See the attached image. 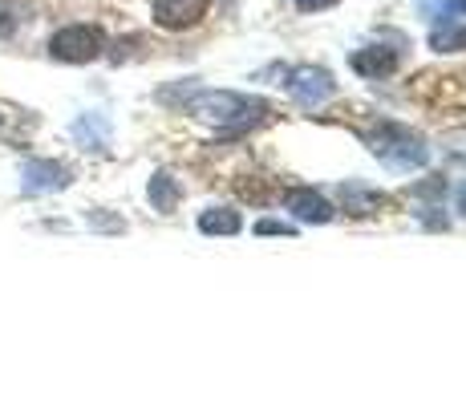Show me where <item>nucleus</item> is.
Masks as SVG:
<instances>
[{
	"instance_id": "7",
	"label": "nucleus",
	"mask_w": 466,
	"mask_h": 405,
	"mask_svg": "<svg viewBox=\"0 0 466 405\" xmlns=\"http://www.w3.org/2000/svg\"><path fill=\"white\" fill-rule=\"evenodd\" d=\"M284 207H289V215L297 223H309V228H325V223L337 219V207L325 199V195L317 191H292L289 199H284Z\"/></svg>"
},
{
	"instance_id": "10",
	"label": "nucleus",
	"mask_w": 466,
	"mask_h": 405,
	"mask_svg": "<svg viewBox=\"0 0 466 405\" xmlns=\"http://www.w3.org/2000/svg\"><path fill=\"white\" fill-rule=\"evenodd\" d=\"M199 231L203 236H239L244 231V215L231 207H208L199 215Z\"/></svg>"
},
{
	"instance_id": "5",
	"label": "nucleus",
	"mask_w": 466,
	"mask_h": 405,
	"mask_svg": "<svg viewBox=\"0 0 466 405\" xmlns=\"http://www.w3.org/2000/svg\"><path fill=\"white\" fill-rule=\"evenodd\" d=\"M69 183H74V170L53 158H33V162H25V170H21L25 195H53V191H66Z\"/></svg>"
},
{
	"instance_id": "8",
	"label": "nucleus",
	"mask_w": 466,
	"mask_h": 405,
	"mask_svg": "<svg viewBox=\"0 0 466 405\" xmlns=\"http://www.w3.org/2000/svg\"><path fill=\"white\" fill-rule=\"evenodd\" d=\"M398 49H385V45H370V49H357L353 53V69L361 77H385L398 69Z\"/></svg>"
},
{
	"instance_id": "13",
	"label": "nucleus",
	"mask_w": 466,
	"mask_h": 405,
	"mask_svg": "<svg viewBox=\"0 0 466 405\" xmlns=\"http://www.w3.org/2000/svg\"><path fill=\"white\" fill-rule=\"evenodd\" d=\"M430 49L434 53H462L466 49V25L442 21L434 33H430Z\"/></svg>"
},
{
	"instance_id": "17",
	"label": "nucleus",
	"mask_w": 466,
	"mask_h": 405,
	"mask_svg": "<svg viewBox=\"0 0 466 405\" xmlns=\"http://www.w3.org/2000/svg\"><path fill=\"white\" fill-rule=\"evenodd\" d=\"M414 195H426V199H434V195H438V199H442V195H446V178H430V183H418Z\"/></svg>"
},
{
	"instance_id": "9",
	"label": "nucleus",
	"mask_w": 466,
	"mask_h": 405,
	"mask_svg": "<svg viewBox=\"0 0 466 405\" xmlns=\"http://www.w3.org/2000/svg\"><path fill=\"white\" fill-rule=\"evenodd\" d=\"M147 195H150V207H155V211L170 215L178 207V199H183V187H178V178L170 175V170H155V175H150Z\"/></svg>"
},
{
	"instance_id": "14",
	"label": "nucleus",
	"mask_w": 466,
	"mask_h": 405,
	"mask_svg": "<svg viewBox=\"0 0 466 405\" xmlns=\"http://www.w3.org/2000/svg\"><path fill=\"white\" fill-rule=\"evenodd\" d=\"M418 13L426 21H451V16H466V0H418Z\"/></svg>"
},
{
	"instance_id": "2",
	"label": "nucleus",
	"mask_w": 466,
	"mask_h": 405,
	"mask_svg": "<svg viewBox=\"0 0 466 405\" xmlns=\"http://www.w3.org/2000/svg\"><path fill=\"white\" fill-rule=\"evenodd\" d=\"M365 142H370V150L390 170H422L426 162H430V147L418 138V134H410L406 126L385 122L373 134H365Z\"/></svg>"
},
{
	"instance_id": "19",
	"label": "nucleus",
	"mask_w": 466,
	"mask_h": 405,
	"mask_svg": "<svg viewBox=\"0 0 466 405\" xmlns=\"http://www.w3.org/2000/svg\"><path fill=\"white\" fill-rule=\"evenodd\" d=\"M340 5V0H297V8H304V13H320V8H333Z\"/></svg>"
},
{
	"instance_id": "12",
	"label": "nucleus",
	"mask_w": 466,
	"mask_h": 405,
	"mask_svg": "<svg viewBox=\"0 0 466 405\" xmlns=\"http://www.w3.org/2000/svg\"><path fill=\"white\" fill-rule=\"evenodd\" d=\"M340 203H345L349 215H373L378 207H385V195L370 191V187H361V183H345L340 187Z\"/></svg>"
},
{
	"instance_id": "1",
	"label": "nucleus",
	"mask_w": 466,
	"mask_h": 405,
	"mask_svg": "<svg viewBox=\"0 0 466 405\" xmlns=\"http://www.w3.org/2000/svg\"><path fill=\"white\" fill-rule=\"evenodd\" d=\"M183 110L199 122H211V126H252V122H264L268 114V102L264 97H248V94H231V89H191L183 94Z\"/></svg>"
},
{
	"instance_id": "6",
	"label": "nucleus",
	"mask_w": 466,
	"mask_h": 405,
	"mask_svg": "<svg viewBox=\"0 0 466 405\" xmlns=\"http://www.w3.org/2000/svg\"><path fill=\"white\" fill-rule=\"evenodd\" d=\"M211 0H155V25L170 33L195 29V25L208 16Z\"/></svg>"
},
{
	"instance_id": "4",
	"label": "nucleus",
	"mask_w": 466,
	"mask_h": 405,
	"mask_svg": "<svg viewBox=\"0 0 466 405\" xmlns=\"http://www.w3.org/2000/svg\"><path fill=\"white\" fill-rule=\"evenodd\" d=\"M289 97L300 106V110H320V106L329 102V97L337 94V81L329 69H320V66H300V69H292L289 74Z\"/></svg>"
},
{
	"instance_id": "16",
	"label": "nucleus",
	"mask_w": 466,
	"mask_h": 405,
	"mask_svg": "<svg viewBox=\"0 0 466 405\" xmlns=\"http://www.w3.org/2000/svg\"><path fill=\"white\" fill-rule=\"evenodd\" d=\"M89 223H94L97 231H122V228H127L122 219H114V215H102V211H89Z\"/></svg>"
},
{
	"instance_id": "11",
	"label": "nucleus",
	"mask_w": 466,
	"mask_h": 405,
	"mask_svg": "<svg viewBox=\"0 0 466 405\" xmlns=\"http://www.w3.org/2000/svg\"><path fill=\"white\" fill-rule=\"evenodd\" d=\"M74 138L82 142L86 150H106L110 147V122L102 114H86V118L74 122Z\"/></svg>"
},
{
	"instance_id": "15",
	"label": "nucleus",
	"mask_w": 466,
	"mask_h": 405,
	"mask_svg": "<svg viewBox=\"0 0 466 405\" xmlns=\"http://www.w3.org/2000/svg\"><path fill=\"white\" fill-rule=\"evenodd\" d=\"M292 223H280V219H259L256 223V236H292Z\"/></svg>"
},
{
	"instance_id": "20",
	"label": "nucleus",
	"mask_w": 466,
	"mask_h": 405,
	"mask_svg": "<svg viewBox=\"0 0 466 405\" xmlns=\"http://www.w3.org/2000/svg\"><path fill=\"white\" fill-rule=\"evenodd\" d=\"M454 207H459V215H466V183L459 187V195H454Z\"/></svg>"
},
{
	"instance_id": "18",
	"label": "nucleus",
	"mask_w": 466,
	"mask_h": 405,
	"mask_svg": "<svg viewBox=\"0 0 466 405\" xmlns=\"http://www.w3.org/2000/svg\"><path fill=\"white\" fill-rule=\"evenodd\" d=\"M418 219H422V228H430V231H446V215H434V207H422Z\"/></svg>"
},
{
	"instance_id": "3",
	"label": "nucleus",
	"mask_w": 466,
	"mask_h": 405,
	"mask_svg": "<svg viewBox=\"0 0 466 405\" xmlns=\"http://www.w3.org/2000/svg\"><path fill=\"white\" fill-rule=\"evenodd\" d=\"M49 53L66 66H86V61L102 57V33L94 25H69L49 37Z\"/></svg>"
}]
</instances>
